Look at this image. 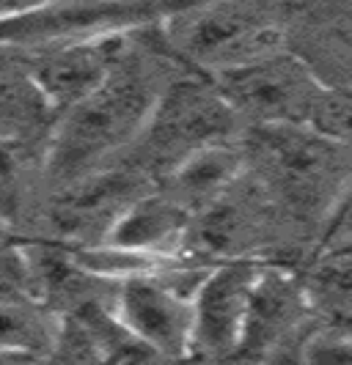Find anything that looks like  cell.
Segmentation results:
<instances>
[{
    "label": "cell",
    "instance_id": "ac0fdd59",
    "mask_svg": "<svg viewBox=\"0 0 352 365\" xmlns=\"http://www.w3.org/2000/svg\"><path fill=\"white\" fill-rule=\"evenodd\" d=\"M47 3H56V0H14V6H17V14H19V11H31V9H39V6H47Z\"/></svg>",
    "mask_w": 352,
    "mask_h": 365
},
{
    "label": "cell",
    "instance_id": "7c38bea8",
    "mask_svg": "<svg viewBox=\"0 0 352 365\" xmlns=\"http://www.w3.org/2000/svg\"><path fill=\"white\" fill-rule=\"evenodd\" d=\"M245 170V148L237 140H228L196 151L182 165H176L163 182H157V187L166 190L176 203H182L193 217H198L240 182Z\"/></svg>",
    "mask_w": 352,
    "mask_h": 365
},
{
    "label": "cell",
    "instance_id": "8fae6325",
    "mask_svg": "<svg viewBox=\"0 0 352 365\" xmlns=\"http://www.w3.org/2000/svg\"><path fill=\"white\" fill-rule=\"evenodd\" d=\"M193 220L196 217L182 203L174 201L166 190L154 187L121 212L105 242L151 256H182Z\"/></svg>",
    "mask_w": 352,
    "mask_h": 365
},
{
    "label": "cell",
    "instance_id": "9c48e42d",
    "mask_svg": "<svg viewBox=\"0 0 352 365\" xmlns=\"http://www.w3.org/2000/svg\"><path fill=\"white\" fill-rule=\"evenodd\" d=\"M113 313L132 335L171 363L193 354V299L163 277H132L116 286Z\"/></svg>",
    "mask_w": 352,
    "mask_h": 365
},
{
    "label": "cell",
    "instance_id": "ffe728a7",
    "mask_svg": "<svg viewBox=\"0 0 352 365\" xmlns=\"http://www.w3.org/2000/svg\"><path fill=\"white\" fill-rule=\"evenodd\" d=\"M338 324H344V327H350V329H352V313H344V316L338 319Z\"/></svg>",
    "mask_w": 352,
    "mask_h": 365
},
{
    "label": "cell",
    "instance_id": "5bb4252c",
    "mask_svg": "<svg viewBox=\"0 0 352 365\" xmlns=\"http://www.w3.org/2000/svg\"><path fill=\"white\" fill-rule=\"evenodd\" d=\"M61 313L28 292H0V349L44 357L58 338Z\"/></svg>",
    "mask_w": 352,
    "mask_h": 365
},
{
    "label": "cell",
    "instance_id": "e0dca14e",
    "mask_svg": "<svg viewBox=\"0 0 352 365\" xmlns=\"http://www.w3.org/2000/svg\"><path fill=\"white\" fill-rule=\"evenodd\" d=\"M0 365H44V357L25 354V351H3L0 349Z\"/></svg>",
    "mask_w": 352,
    "mask_h": 365
},
{
    "label": "cell",
    "instance_id": "9a60e30c",
    "mask_svg": "<svg viewBox=\"0 0 352 365\" xmlns=\"http://www.w3.org/2000/svg\"><path fill=\"white\" fill-rule=\"evenodd\" d=\"M314 258L322 267L352 264V182L325 217L322 228L316 231Z\"/></svg>",
    "mask_w": 352,
    "mask_h": 365
},
{
    "label": "cell",
    "instance_id": "d6986e66",
    "mask_svg": "<svg viewBox=\"0 0 352 365\" xmlns=\"http://www.w3.org/2000/svg\"><path fill=\"white\" fill-rule=\"evenodd\" d=\"M328 269H336V272L347 274V277H352V264H347V267H328Z\"/></svg>",
    "mask_w": 352,
    "mask_h": 365
},
{
    "label": "cell",
    "instance_id": "6da1fadb",
    "mask_svg": "<svg viewBox=\"0 0 352 365\" xmlns=\"http://www.w3.org/2000/svg\"><path fill=\"white\" fill-rule=\"evenodd\" d=\"M179 69L187 66L166 50L160 22L141 28L135 47L111 77L58 115L41 154L44 176L61 190L124 160Z\"/></svg>",
    "mask_w": 352,
    "mask_h": 365
},
{
    "label": "cell",
    "instance_id": "ba28073f",
    "mask_svg": "<svg viewBox=\"0 0 352 365\" xmlns=\"http://www.w3.org/2000/svg\"><path fill=\"white\" fill-rule=\"evenodd\" d=\"M135 38L138 31L25 50L31 72L36 77L41 93L47 96L56 118L74 108L80 99H86L91 91H96L111 77L113 69L135 47Z\"/></svg>",
    "mask_w": 352,
    "mask_h": 365
},
{
    "label": "cell",
    "instance_id": "3957f363",
    "mask_svg": "<svg viewBox=\"0 0 352 365\" xmlns=\"http://www.w3.org/2000/svg\"><path fill=\"white\" fill-rule=\"evenodd\" d=\"M242 127L245 121L226 102L209 74L179 69L160 93L141 138L119 163L138 168L157 184L196 151L240 140Z\"/></svg>",
    "mask_w": 352,
    "mask_h": 365
},
{
    "label": "cell",
    "instance_id": "8992f818",
    "mask_svg": "<svg viewBox=\"0 0 352 365\" xmlns=\"http://www.w3.org/2000/svg\"><path fill=\"white\" fill-rule=\"evenodd\" d=\"M264 261H215L193 294V354L196 363H228L240 349L253 289Z\"/></svg>",
    "mask_w": 352,
    "mask_h": 365
},
{
    "label": "cell",
    "instance_id": "5b68a950",
    "mask_svg": "<svg viewBox=\"0 0 352 365\" xmlns=\"http://www.w3.org/2000/svg\"><path fill=\"white\" fill-rule=\"evenodd\" d=\"M226 102L248 127L300 124L308 127L311 113L328 83L300 53L276 50L240 66L209 74Z\"/></svg>",
    "mask_w": 352,
    "mask_h": 365
},
{
    "label": "cell",
    "instance_id": "2e32d148",
    "mask_svg": "<svg viewBox=\"0 0 352 365\" xmlns=\"http://www.w3.org/2000/svg\"><path fill=\"white\" fill-rule=\"evenodd\" d=\"M308 127L331 138L341 146L352 148V91L350 88H336L328 86L319 102H316L314 113H311V121Z\"/></svg>",
    "mask_w": 352,
    "mask_h": 365
},
{
    "label": "cell",
    "instance_id": "7a4b0ae2",
    "mask_svg": "<svg viewBox=\"0 0 352 365\" xmlns=\"http://www.w3.org/2000/svg\"><path fill=\"white\" fill-rule=\"evenodd\" d=\"M248 173L286 217L319 231L352 182V148L300 124L242 132Z\"/></svg>",
    "mask_w": 352,
    "mask_h": 365
},
{
    "label": "cell",
    "instance_id": "277c9868",
    "mask_svg": "<svg viewBox=\"0 0 352 365\" xmlns=\"http://www.w3.org/2000/svg\"><path fill=\"white\" fill-rule=\"evenodd\" d=\"M160 36L182 66L204 74L286 47L276 19L245 0H201L163 19Z\"/></svg>",
    "mask_w": 352,
    "mask_h": 365
},
{
    "label": "cell",
    "instance_id": "7402d4cb",
    "mask_svg": "<svg viewBox=\"0 0 352 365\" xmlns=\"http://www.w3.org/2000/svg\"><path fill=\"white\" fill-rule=\"evenodd\" d=\"M111 3H130V0H111Z\"/></svg>",
    "mask_w": 352,
    "mask_h": 365
},
{
    "label": "cell",
    "instance_id": "4fadbf2b",
    "mask_svg": "<svg viewBox=\"0 0 352 365\" xmlns=\"http://www.w3.org/2000/svg\"><path fill=\"white\" fill-rule=\"evenodd\" d=\"M56 121V113L31 72L25 50L0 44V135L22 143L44 138L47 143Z\"/></svg>",
    "mask_w": 352,
    "mask_h": 365
},
{
    "label": "cell",
    "instance_id": "52a82bcc",
    "mask_svg": "<svg viewBox=\"0 0 352 365\" xmlns=\"http://www.w3.org/2000/svg\"><path fill=\"white\" fill-rule=\"evenodd\" d=\"M311 302L292 272L264 264L253 289L240 349L226 365H270L281 351L297 346L308 335Z\"/></svg>",
    "mask_w": 352,
    "mask_h": 365
},
{
    "label": "cell",
    "instance_id": "30bf717a",
    "mask_svg": "<svg viewBox=\"0 0 352 365\" xmlns=\"http://www.w3.org/2000/svg\"><path fill=\"white\" fill-rule=\"evenodd\" d=\"M154 187L157 184L138 168L116 163L69 187H61L53 203V217L74 239V245H96L105 242L121 212Z\"/></svg>",
    "mask_w": 352,
    "mask_h": 365
},
{
    "label": "cell",
    "instance_id": "44dd1931",
    "mask_svg": "<svg viewBox=\"0 0 352 365\" xmlns=\"http://www.w3.org/2000/svg\"><path fill=\"white\" fill-rule=\"evenodd\" d=\"M198 365H226V363H198Z\"/></svg>",
    "mask_w": 352,
    "mask_h": 365
}]
</instances>
